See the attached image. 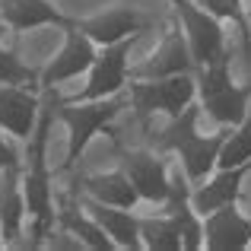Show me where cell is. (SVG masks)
<instances>
[{
  "mask_svg": "<svg viewBox=\"0 0 251 251\" xmlns=\"http://www.w3.org/2000/svg\"><path fill=\"white\" fill-rule=\"evenodd\" d=\"M57 89L48 86L42 89V108H38V121L32 127L29 140L23 150V197H25V245L42 248L54 235V172L48 166V140H51V124L57 118Z\"/></svg>",
  "mask_w": 251,
  "mask_h": 251,
  "instance_id": "6da1fadb",
  "label": "cell"
},
{
  "mask_svg": "<svg viewBox=\"0 0 251 251\" xmlns=\"http://www.w3.org/2000/svg\"><path fill=\"white\" fill-rule=\"evenodd\" d=\"M197 121H201V105H197V99H194V102L184 105V111L178 118H172L153 140L156 153L175 156V162L181 166V172L188 175L191 184L203 181V178L216 169L220 147L229 134L226 124H220L213 134H201V130H197Z\"/></svg>",
  "mask_w": 251,
  "mask_h": 251,
  "instance_id": "7a4b0ae2",
  "label": "cell"
},
{
  "mask_svg": "<svg viewBox=\"0 0 251 251\" xmlns=\"http://www.w3.org/2000/svg\"><path fill=\"white\" fill-rule=\"evenodd\" d=\"M194 86H197V105L201 115H207L213 124H235L245 118L251 105V83H235L232 76V48L213 57L210 64L194 70Z\"/></svg>",
  "mask_w": 251,
  "mask_h": 251,
  "instance_id": "3957f363",
  "label": "cell"
},
{
  "mask_svg": "<svg viewBox=\"0 0 251 251\" xmlns=\"http://www.w3.org/2000/svg\"><path fill=\"white\" fill-rule=\"evenodd\" d=\"M124 108H130L127 92H118L108 99H92V102H67L57 99V118L67 127V153H64L61 172H70L92 143V137L111 134V124ZM115 137V134H111Z\"/></svg>",
  "mask_w": 251,
  "mask_h": 251,
  "instance_id": "277c9868",
  "label": "cell"
},
{
  "mask_svg": "<svg viewBox=\"0 0 251 251\" xmlns=\"http://www.w3.org/2000/svg\"><path fill=\"white\" fill-rule=\"evenodd\" d=\"M124 89H127L130 108L137 111L140 121H150L153 115H166L172 121L197 96L194 74H175V76H159V80H127Z\"/></svg>",
  "mask_w": 251,
  "mask_h": 251,
  "instance_id": "5b68a950",
  "label": "cell"
},
{
  "mask_svg": "<svg viewBox=\"0 0 251 251\" xmlns=\"http://www.w3.org/2000/svg\"><path fill=\"white\" fill-rule=\"evenodd\" d=\"M143 35H130L121 38L115 45H102L96 48L92 67L86 70V83L80 92L67 96V102H92V99H108L124 92L127 86V64H130V48L140 42Z\"/></svg>",
  "mask_w": 251,
  "mask_h": 251,
  "instance_id": "8992f818",
  "label": "cell"
},
{
  "mask_svg": "<svg viewBox=\"0 0 251 251\" xmlns=\"http://www.w3.org/2000/svg\"><path fill=\"white\" fill-rule=\"evenodd\" d=\"M172 6V13L178 16L184 32V42H188L191 61H194V70L210 64L213 57H220L223 51H229V35L223 29V23L216 16H210L201 3L194 0H166Z\"/></svg>",
  "mask_w": 251,
  "mask_h": 251,
  "instance_id": "52a82bcc",
  "label": "cell"
},
{
  "mask_svg": "<svg viewBox=\"0 0 251 251\" xmlns=\"http://www.w3.org/2000/svg\"><path fill=\"white\" fill-rule=\"evenodd\" d=\"M175 74H194V61H191L181 23L175 13H169L156 48L137 64H127V80H159V76H175Z\"/></svg>",
  "mask_w": 251,
  "mask_h": 251,
  "instance_id": "ba28073f",
  "label": "cell"
},
{
  "mask_svg": "<svg viewBox=\"0 0 251 251\" xmlns=\"http://www.w3.org/2000/svg\"><path fill=\"white\" fill-rule=\"evenodd\" d=\"M121 169L130 178L140 203L162 207L172 194V166L156 150H121Z\"/></svg>",
  "mask_w": 251,
  "mask_h": 251,
  "instance_id": "9c48e42d",
  "label": "cell"
},
{
  "mask_svg": "<svg viewBox=\"0 0 251 251\" xmlns=\"http://www.w3.org/2000/svg\"><path fill=\"white\" fill-rule=\"evenodd\" d=\"M64 42L54 51L48 64L38 70V89H48V86H61L70 83L76 76H86V70L92 67V57H96V45L83 35L76 25H64Z\"/></svg>",
  "mask_w": 251,
  "mask_h": 251,
  "instance_id": "30bf717a",
  "label": "cell"
},
{
  "mask_svg": "<svg viewBox=\"0 0 251 251\" xmlns=\"http://www.w3.org/2000/svg\"><path fill=\"white\" fill-rule=\"evenodd\" d=\"M70 25H76L96 48H102V45H115L130 35H143L153 25V19L143 16L134 6H108V10L92 13V16H74Z\"/></svg>",
  "mask_w": 251,
  "mask_h": 251,
  "instance_id": "8fae6325",
  "label": "cell"
},
{
  "mask_svg": "<svg viewBox=\"0 0 251 251\" xmlns=\"http://www.w3.org/2000/svg\"><path fill=\"white\" fill-rule=\"evenodd\" d=\"M42 108V89L25 83H0V130L13 140H29Z\"/></svg>",
  "mask_w": 251,
  "mask_h": 251,
  "instance_id": "7c38bea8",
  "label": "cell"
},
{
  "mask_svg": "<svg viewBox=\"0 0 251 251\" xmlns=\"http://www.w3.org/2000/svg\"><path fill=\"white\" fill-rule=\"evenodd\" d=\"M248 175H251V159L239 162V166H229V169H213L203 181L191 184V194H188L191 207L201 216H207L216 207L239 203L242 201V184H245Z\"/></svg>",
  "mask_w": 251,
  "mask_h": 251,
  "instance_id": "4fadbf2b",
  "label": "cell"
},
{
  "mask_svg": "<svg viewBox=\"0 0 251 251\" xmlns=\"http://www.w3.org/2000/svg\"><path fill=\"white\" fill-rule=\"evenodd\" d=\"M203 220V248L207 251H242L251 248V216L242 213L239 203L210 210Z\"/></svg>",
  "mask_w": 251,
  "mask_h": 251,
  "instance_id": "5bb4252c",
  "label": "cell"
},
{
  "mask_svg": "<svg viewBox=\"0 0 251 251\" xmlns=\"http://www.w3.org/2000/svg\"><path fill=\"white\" fill-rule=\"evenodd\" d=\"M74 23V16L61 13L51 0H0V25L10 35L35 29H64Z\"/></svg>",
  "mask_w": 251,
  "mask_h": 251,
  "instance_id": "9a60e30c",
  "label": "cell"
},
{
  "mask_svg": "<svg viewBox=\"0 0 251 251\" xmlns=\"http://www.w3.org/2000/svg\"><path fill=\"white\" fill-rule=\"evenodd\" d=\"M19 166H6L0 172V245L3 248H16L25 235V197Z\"/></svg>",
  "mask_w": 251,
  "mask_h": 251,
  "instance_id": "2e32d148",
  "label": "cell"
},
{
  "mask_svg": "<svg viewBox=\"0 0 251 251\" xmlns=\"http://www.w3.org/2000/svg\"><path fill=\"white\" fill-rule=\"evenodd\" d=\"M83 210L105 229V235L111 239V245L121 248V251H143L140 242V223H137V213L127 207H111V203L102 201H92V197L80 194Z\"/></svg>",
  "mask_w": 251,
  "mask_h": 251,
  "instance_id": "e0dca14e",
  "label": "cell"
},
{
  "mask_svg": "<svg viewBox=\"0 0 251 251\" xmlns=\"http://www.w3.org/2000/svg\"><path fill=\"white\" fill-rule=\"evenodd\" d=\"M76 188L80 194L92 197V201H102V203H111V207H127L134 210L140 203L130 178L124 175V169H108V172H92V175H76Z\"/></svg>",
  "mask_w": 251,
  "mask_h": 251,
  "instance_id": "ac0fdd59",
  "label": "cell"
},
{
  "mask_svg": "<svg viewBox=\"0 0 251 251\" xmlns=\"http://www.w3.org/2000/svg\"><path fill=\"white\" fill-rule=\"evenodd\" d=\"M137 223H140V242L143 251H181V235H178V226L169 213L156 210V213H137Z\"/></svg>",
  "mask_w": 251,
  "mask_h": 251,
  "instance_id": "d6986e66",
  "label": "cell"
},
{
  "mask_svg": "<svg viewBox=\"0 0 251 251\" xmlns=\"http://www.w3.org/2000/svg\"><path fill=\"white\" fill-rule=\"evenodd\" d=\"M251 159V105L245 111L235 127H229L226 140L220 147V159H216V169H229V166H239V162Z\"/></svg>",
  "mask_w": 251,
  "mask_h": 251,
  "instance_id": "ffe728a7",
  "label": "cell"
},
{
  "mask_svg": "<svg viewBox=\"0 0 251 251\" xmlns=\"http://www.w3.org/2000/svg\"><path fill=\"white\" fill-rule=\"evenodd\" d=\"M194 3H201L210 16H216L220 23H232L235 32H239L242 51L251 54V23L245 16V0H194Z\"/></svg>",
  "mask_w": 251,
  "mask_h": 251,
  "instance_id": "44dd1931",
  "label": "cell"
},
{
  "mask_svg": "<svg viewBox=\"0 0 251 251\" xmlns=\"http://www.w3.org/2000/svg\"><path fill=\"white\" fill-rule=\"evenodd\" d=\"M3 25H0V83H25V86H38V70L19 57L16 48L3 45Z\"/></svg>",
  "mask_w": 251,
  "mask_h": 251,
  "instance_id": "7402d4cb",
  "label": "cell"
},
{
  "mask_svg": "<svg viewBox=\"0 0 251 251\" xmlns=\"http://www.w3.org/2000/svg\"><path fill=\"white\" fill-rule=\"evenodd\" d=\"M23 162V156H19V150L13 147V140H6L3 130H0V172H3L6 166H19Z\"/></svg>",
  "mask_w": 251,
  "mask_h": 251,
  "instance_id": "603a6c76",
  "label": "cell"
},
{
  "mask_svg": "<svg viewBox=\"0 0 251 251\" xmlns=\"http://www.w3.org/2000/svg\"><path fill=\"white\" fill-rule=\"evenodd\" d=\"M245 16H248V23H251V0H245Z\"/></svg>",
  "mask_w": 251,
  "mask_h": 251,
  "instance_id": "cb8c5ba5",
  "label": "cell"
},
{
  "mask_svg": "<svg viewBox=\"0 0 251 251\" xmlns=\"http://www.w3.org/2000/svg\"><path fill=\"white\" fill-rule=\"evenodd\" d=\"M0 248H3V245H0Z\"/></svg>",
  "mask_w": 251,
  "mask_h": 251,
  "instance_id": "d4e9b609",
  "label": "cell"
}]
</instances>
